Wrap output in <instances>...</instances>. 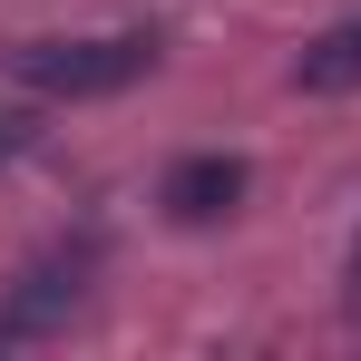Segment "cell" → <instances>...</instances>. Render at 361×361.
<instances>
[{"mask_svg":"<svg viewBox=\"0 0 361 361\" xmlns=\"http://www.w3.org/2000/svg\"><path fill=\"white\" fill-rule=\"evenodd\" d=\"M157 68V30H108V39H20L0 49V78L30 98H118Z\"/></svg>","mask_w":361,"mask_h":361,"instance_id":"cell-1","label":"cell"},{"mask_svg":"<svg viewBox=\"0 0 361 361\" xmlns=\"http://www.w3.org/2000/svg\"><path fill=\"white\" fill-rule=\"evenodd\" d=\"M88 274H98V235L49 244V254L0 293V342H39V332H59L68 312H78V293H88Z\"/></svg>","mask_w":361,"mask_h":361,"instance_id":"cell-2","label":"cell"},{"mask_svg":"<svg viewBox=\"0 0 361 361\" xmlns=\"http://www.w3.org/2000/svg\"><path fill=\"white\" fill-rule=\"evenodd\" d=\"M244 185H254L244 157H176L166 185H157V205H166L176 225H225V215L244 205Z\"/></svg>","mask_w":361,"mask_h":361,"instance_id":"cell-3","label":"cell"},{"mask_svg":"<svg viewBox=\"0 0 361 361\" xmlns=\"http://www.w3.org/2000/svg\"><path fill=\"white\" fill-rule=\"evenodd\" d=\"M293 88H312V98H332V88H361V20L322 30V39L302 49V59H293Z\"/></svg>","mask_w":361,"mask_h":361,"instance_id":"cell-4","label":"cell"},{"mask_svg":"<svg viewBox=\"0 0 361 361\" xmlns=\"http://www.w3.org/2000/svg\"><path fill=\"white\" fill-rule=\"evenodd\" d=\"M20 147H30V118H0V166H10Z\"/></svg>","mask_w":361,"mask_h":361,"instance_id":"cell-5","label":"cell"},{"mask_svg":"<svg viewBox=\"0 0 361 361\" xmlns=\"http://www.w3.org/2000/svg\"><path fill=\"white\" fill-rule=\"evenodd\" d=\"M352 312H361V235H352Z\"/></svg>","mask_w":361,"mask_h":361,"instance_id":"cell-6","label":"cell"}]
</instances>
